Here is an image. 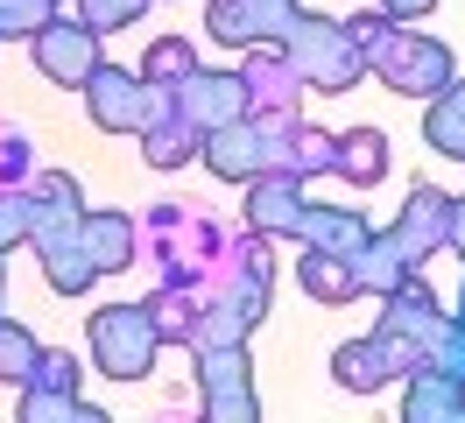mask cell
Masks as SVG:
<instances>
[{"mask_svg": "<svg viewBox=\"0 0 465 423\" xmlns=\"http://www.w3.org/2000/svg\"><path fill=\"white\" fill-rule=\"evenodd\" d=\"M275 43H282V56H290V71L303 78V92H311V85H318V92H352V85L367 78L360 43H352L339 22H324V15H303V7H296L290 28H282Z\"/></svg>", "mask_w": 465, "mask_h": 423, "instance_id": "1", "label": "cell"}, {"mask_svg": "<svg viewBox=\"0 0 465 423\" xmlns=\"http://www.w3.org/2000/svg\"><path fill=\"white\" fill-rule=\"evenodd\" d=\"M163 353V332H155V317L148 304H106L92 310V360L99 374H114V381H142L148 367Z\"/></svg>", "mask_w": 465, "mask_h": 423, "instance_id": "2", "label": "cell"}, {"mask_svg": "<svg viewBox=\"0 0 465 423\" xmlns=\"http://www.w3.org/2000/svg\"><path fill=\"white\" fill-rule=\"evenodd\" d=\"M367 71H381V78L395 85V92H409V99H437L444 85H451V50L437 43V35H416V28H388L374 50H367Z\"/></svg>", "mask_w": 465, "mask_h": 423, "instance_id": "3", "label": "cell"}, {"mask_svg": "<svg viewBox=\"0 0 465 423\" xmlns=\"http://www.w3.org/2000/svg\"><path fill=\"white\" fill-rule=\"evenodd\" d=\"M409 367H416V346H402L388 332H367V338H346L331 353V381L346 395H381V388H395Z\"/></svg>", "mask_w": 465, "mask_h": 423, "instance_id": "4", "label": "cell"}, {"mask_svg": "<svg viewBox=\"0 0 465 423\" xmlns=\"http://www.w3.org/2000/svg\"><path fill=\"white\" fill-rule=\"evenodd\" d=\"M85 106H92V120H99L106 135H142L148 127V78L99 56L92 78H85Z\"/></svg>", "mask_w": 465, "mask_h": 423, "instance_id": "5", "label": "cell"}, {"mask_svg": "<svg viewBox=\"0 0 465 423\" xmlns=\"http://www.w3.org/2000/svg\"><path fill=\"white\" fill-rule=\"evenodd\" d=\"M29 43H35V71H43L50 85H85L92 64H99V28L71 22V15H50Z\"/></svg>", "mask_w": 465, "mask_h": 423, "instance_id": "6", "label": "cell"}, {"mask_svg": "<svg viewBox=\"0 0 465 423\" xmlns=\"http://www.w3.org/2000/svg\"><path fill=\"white\" fill-rule=\"evenodd\" d=\"M198 353V388H204V417L247 423L254 417V388H247V338L240 346H191Z\"/></svg>", "mask_w": 465, "mask_h": 423, "instance_id": "7", "label": "cell"}, {"mask_svg": "<svg viewBox=\"0 0 465 423\" xmlns=\"http://www.w3.org/2000/svg\"><path fill=\"white\" fill-rule=\"evenodd\" d=\"M198 156L212 176H226V184H247V176H262L268 169V120L262 113H240L226 127H204Z\"/></svg>", "mask_w": 465, "mask_h": 423, "instance_id": "8", "label": "cell"}, {"mask_svg": "<svg viewBox=\"0 0 465 423\" xmlns=\"http://www.w3.org/2000/svg\"><path fill=\"white\" fill-rule=\"evenodd\" d=\"M176 92V113H183V120H191V127H226V120H240V113H254L247 106V78H240V71H191V78L183 85H170Z\"/></svg>", "mask_w": 465, "mask_h": 423, "instance_id": "9", "label": "cell"}, {"mask_svg": "<svg viewBox=\"0 0 465 423\" xmlns=\"http://www.w3.org/2000/svg\"><path fill=\"white\" fill-rule=\"evenodd\" d=\"M290 15H296V0H212L204 28L232 50H254V43H275L290 28Z\"/></svg>", "mask_w": 465, "mask_h": 423, "instance_id": "10", "label": "cell"}, {"mask_svg": "<svg viewBox=\"0 0 465 423\" xmlns=\"http://www.w3.org/2000/svg\"><path fill=\"white\" fill-rule=\"evenodd\" d=\"M395 233V247L409 254V268H423L430 254H444V233H451V191H437V184H416L402 205V219L388 226Z\"/></svg>", "mask_w": 465, "mask_h": 423, "instance_id": "11", "label": "cell"}, {"mask_svg": "<svg viewBox=\"0 0 465 423\" xmlns=\"http://www.w3.org/2000/svg\"><path fill=\"white\" fill-rule=\"evenodd\" d=\"M437 325H444L437 289L423 282V268H416V276H402L388 297H381V325H374V332H388V338H402V346H416V353H423V338H430Z\"/></svg>", "mask_w": 465, "mask_h": 423, "instance_id": "12", "label": "cell"}, {"mask_svg": "<svg viewBox=\"0 0 465 423\" xmlns=\"http://www.w3.org/2000/svg\"><path fill=\"white\" fill-rule=\"evenodd\" d=\"M303 212H311L303 176H290V169H262V176H247V226H254V233H296Z\"/></svg>", "mask_w": 465, "mask_h": 423, "instance_id": "13", "label": "cell"}, {"mask_svg": "<svg viewBox=\"0 0 465 423\" xmlns=\"http://www.w3.org/2000/svg\"><path fill=\"white\" fill-rule=\"evenodd\" d=\"M240 78H247V106L254 113H296V99H303V78L290 71L282 43H254Z\"/></svg>", "mask_w": 465, "mask_h": 423, "instance_id": "14", "label": "cell"}, {"mask_svg": "<svg viewBox=\"0 0 465 423\" xmlns=\"http://www.w3.org/2000/svg\"><path fill=\"white\" fill-rule=\"evenodd\" d=\"M78 219H85V191H78V176H64V169H35V184H29V240H43V233H71Z\"/></svg>", "mask_w": 465, "mask_h": 423, "instance_id": "15", "label": "cell"}, {"mask_svg": "<svg viewBox=\"0 0 465 423\" xmlns=\"http://www.w3.org/2000/svg\"><path fill=\"white\" fill-rule=\"evenodd\" d=\"M78 240H85L92 268H99V276H114V268H127V261H134L142 226L127 219V212H85V219H78Z\"/></svg>", "mask_w": 465, "mask_h": 423, "instance_id": "16", "label": "cell"}, {"mask_svg": "<svg viewBox=\"0 0 465 423\" xmlns=\"http://www.w3.org/2000/svg\"><path fill=\"white\" fill-rule=\"evenodd\" d=\"M367 233H374V226H367V212H352V205H311L303 226H296V240H303V247H324V254H352Z\"/></svg>", "mask_w": 465, "mask_h": 423, "instance_id": "17", "label": "cell"}, {"mask_svg": "<svg viewBox=\"0 0 465 423\" xmlns=\"http://www.w3.org/2000/svg\"><path fill=\"white\" fill-rule=\"evenodd\" d=\"M35 247H43V276H50V289H57V297H85V289H92V276H99V268H92L78 226H71V233H43Z\"/></svg>", "mask_w": 465, "mask_h": 423, "instance_id": "18", "label": "cell"}, {"mask_svg": "<svg viewBox=\"0 0 465 423\" xmlns=\"http://www.w3.org/2000/svg\"><path fill=\"white\" fill-rule=\"evenodd\" d=\"M409 381V395H402V417L409 423H437V417H465V388L459 381H444V374H437V367H409L402 374Z\"/></svg>", "mask_w": 465, "mask_h": 423, "instance_id": "19", "label": "cell"}, {"mask_svg": "<svg viewBox=\"0 0 465 423\" xmlns=\"http://www.w3.org/2000/svg\"><path fill=\"white\" fill-rule=\"evenodd\" d=\"M331 169L346 176V184H381L388 176V135L381 127H352V135H331Z\"/></svg>", "mask_w": 465, "mask_h": 423, "instance_id": "20", "label": "cell"}, {"mask_svg": "<svg viewBox=\"0 0 465 423\" xmlns=\"http://www.w3.org/2000/svg\"><path fill=\"white\" fill-rule=\"evenodd\" d=\"M296 276H303V289H311L318 304H352V297H360V276H352V254H324V247H303V261H296Z\"/></svg>", "mask_w": 465, "mask_h": 423, "instance_id": "21", "label": "cell"}, {"mask_svg": "<svg viewBox=\"0 0 465 423\" xmlns=\"http://www.w3.org/2000/svg\"><path fill=\"white\" fill-rule=\"evenodd\" d=\"M198 127L183 120V113H163V120H148L142 127V156H148V169H183L191 156H198Z\"/></svg>", "mask_w": 465, "mask_h": 423, "instance_id": "22", "label": "cell"}, {"mask_svg": "<svg viewBox=\"0 0 465 423\" xmlns=\"http://www.w3.org/2000/svg\"><path fill=\"white\" fill-rule=\"evenodd\" d=\"M423 141L465 163V85H459V78H451V85H444V92L430 99V120H423Z\"/></svg>", "mask_w": 465, "mask_h": 423, "instance_id": "23", "label": "cell"}, {"mask_svg": "<svg viewBox=\"0 0 465 423\" xmlns=\"http://www.w3.org/2000/svg\"><path fill=\"white\" fill-rule=\"evenodd\" d=\"M191 71H198V50H191L183 35H155V43H148V56H142V78H148V85H183Z\"/></svg>", "mask_w": 465, "mask_h": 423, "instance_id": "24", "label": "cell"}, {"mask_svg": "<svg viewBox=\"0 0 465 423\" xmlns=\"http://www.w3.org/2000/svg\"><path fill=\"white\" fill-rule=\"evenodd\" d=\"M416 360H423V367H437L444 381H459V388H465V332L451 325V317H444V325H437V332L423 338V353H416Z\"/></svg>", "mask_w": 465, "mask_h": 423, "instance_id": "25", "label": "cell"}, {"mask_svg": "<svg viewBox=\"0 0 465 423\" xmlns=\"http://www.w3.org/2000/svg\"><path fill=\"white\" fill-rule=\"evenodd\" d=\"M50 417H64V423H106L99 409H85L78 395H57V388H29V395H22V423H50Z\"/></svg>", "mask_w": 465, "mask_h": 423, "instance_id": "26", "label": "cell"}, {"mask_svg": "<svg viewBox=\"0 0 465 423\" xmlns=\"http://www.w3.org/2000/svg\"><path fill=\"white\" fill-rule=\"evenodd\" d=\"M78 374H85V367L71 360V353H57V346H43V353H35V367H29V388H57V395H78Z\"/></svg>", "mask_w": 465, "mask_h": 423, "instance_id": "27", "label": "cell"}, {"mask_svg": "<svg viewBox=\"0 0 465 423\" xmlns=\"http://www.w3.org/2000/svg\"><path fill=\"white\" fill-rule=\"evenodd\" d=\"M29 367H35V338L15 317H0V381H29Z\"/></svg>", "mask_w": 465, "mask_h": 423, "instance_id": "28", "label": "cell"}, {"mask_svg": "<svg viewBox=\"0 0 465 423\" xmlns=\"http://www.w3.org/2000/svg\"><path fill=\"white\" fill-rule=\"evenodd\" d=\"M50 15H57V0H0V43L7 35H35Z\"/></svg>", "mask_w": 465, "mask_h": 423, "instance_id": "29", "label": "cell"}, {"mask_svg": "<svg viewBox=\"0 0 465 423\" xmlns=\"http://www.w3.org/2000/svg\"><path fill=\"white\" fill-rule=\"evenodd\" d=\"M78 7H85L78 22H92L99 35H106V28H127V22H142V7H148V0H78Z\"/></svg>", "mask_w": 465, "mask_h": 423, "instance_id": "30", "label": "cell"}, {"mask_svg": "<svg viewBox=\"0 0 465 423\" xmlns=\"http://www.w3.org/2000/svg\"><path fill=\"white\" fill-rule=\"evenodd\" d=\"M29 240V191H0V254Z\"/></svg>", "mask_w": 465, "mask_h": 423, "instance_id": "31", "label": "cell"}, {"mask_svg": "<svg viewBox=\"0 0 465 423\" xmlns=\"http://www.w3.org/2000/svg\"><path fill=\"white\" fill-rule=\"evenodd\" d=\"M22 169H29V148H22V135L0 120V184H7V176H22Z\"/></svg>", "mask_w": 465, "mask_h": 423, "instance_id": "32", "label": "cell"}, {"mask_svg": "<svg viewBox=\"0 0 465 423\" xmlns=\"http://www.w3.org/2000/svg\"><path fill=\"white\" fill-rule=\"evenodd\" d=\"M444 247L465 254V197H451V233H444Z\"/></svg>", "mask_w": 465, "mask_h": 423, "instance_id": "33", "label": "cell"}, {"mask_svg": "<svg viewBox=\"0 0 465 423\" xmlns=\"http://www.w3.org/2000/svg\"><path fill=\"white\" fill-rule=\"evenodd\" d=\"M381 7H388V15H395V22H416V15H430L437 0H381Z\"/></svg>", "mask_w": 465, "mask_h": 423, "instance_id": "34", "label": "cell"}, {"mask_svg": "<svg viewBox=\"0 0 465 423\" xmlns=\"http://www.w3.org/2000/svg\"><path fill=\"white\" fill-rule=\"evenodd\" d=\"M451 325H459V332H465V297H459V317H451Z\"/></svg>", "mask_w": 465, "mask_h": 423, "instance_id": "35", "label": "cell"}, {"mask_svg": "<svg viewBox=\"0 0 465 423\" xmlns=\"http://www.w3.org/2000/svg\"><path fill=\"white\" fill-rule=\"evenodd\" d=\"M57 7H64V0H57Z\"/></svg>", "mask_w": 465, "mask_h": 423, "instance_id": "36", "label": "cell"}]
</instances>
